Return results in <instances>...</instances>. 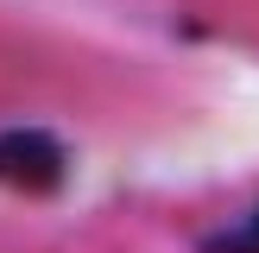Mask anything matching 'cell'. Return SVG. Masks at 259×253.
Returning <instances> with one entry per match:
<instances>
[{
    "label": "cell",
    "instance_id": "obj_1",
    "mask_svg": "<svg viewBox=\"0 0 259 253\" xmlns=\"http://www.w3.org/2000/svg\"><path fill=\"white\" fill-rule=\"evenodd\" d=\"M70 171V152H63L57 133L45 126H13L0 133V184L19 190V196H51Z\"/></svg>",
    "mask_w": 259,
    "mask_h": 253
},
{
    "label": "cell",
    "instance_id": "obj_2",
    "mask_svg": "<svg viewBox=\"0 0 259 253\" xmlns=\"http://www.w3.org/2000/svg\"><path fill=\"white\" fill-rule=\"evenodd\" d=\"M209 253H259V209H253V215H247L240 228L215 234V240H209Z\"/></svg>",
    "mask_w": 259,
    "mask_h": 253
}]
</instances>
